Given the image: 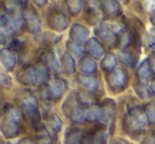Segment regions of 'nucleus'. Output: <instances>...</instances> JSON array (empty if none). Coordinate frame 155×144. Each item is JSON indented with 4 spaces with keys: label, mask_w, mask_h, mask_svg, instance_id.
Masks as SVG:
<instances>
[{
    "label": "nucleus",
    "mask_w": 155,
    "mask_h": 144,
    "mask_svg": "<svg viewBox=\"0 0 155 144\" xmlns=\"http://www.w3.org/2000/svg\"><path fill=\"white\" fill-rule=\"evenodd\" d=\"M37 138H38L39 143L40 144H52L53 143L51 135L49 134V132H48L45 128H42L41 130H39L38 135H37Z\"/></svg>",
    "instance_id": "nucleus-26"
},
{
    "label": "nucleus",
    "mask_w": 155,
    "mask_h": 144,
    "mask_svg": "<svg viewBox=\"0 0 155 144\" xmlns=\"http://www.w3.org/2000/svg\"><path fill=\"white\" fill-rule=\"evenodd\" d=\"M0 132H2V135L5 138H15L19 132L18 122L8 115H5L0 121Z\"/></svg>",
    "instance_id": "nucleus-5"
},
{
    "label": "nucleus",
    "mask_w": 155,
    "mask_h": 144,
    "mask_svg": "<svg viewBox=\"0 0 155 144\" xmlns=\"http://www.w3.org/2000/svg\"><path fill=\"white\" fill-rule=\"evenodd\" d=\"M150 20H151V22L155 26V12H154V13H152L151 17H150Z\"/></svg>",
    "instance_id": "nucleus-40"
},
{
    "label": "nucleus",
    "mask_w": 155,
    "mask_h": 144,
    "mask_svg": "<svg viewBox=\"0 0 155 144\" xmlns=\"http://www.w3.org/2000/svg\"><path fill=\"white\" fill-rule=\"evenodd\" d=\"M150 88H151L152 92H154V93H155V80L152 81L151 85H150Z\"/></svg>",
    "instance_id": "nucleus-38"
},
{
    "label": "nucleus",
    "mask_w": 155,
    "mask_h": 144,
    "mask_svg": "<svg viewBox=\"0 0 155 144\" xmlns=\"http://www.w3.org/2000/svg\"><path fill=\"white\" fill-rule=\"evenodd\" d=\"M146 115H147L148 122L150 124H154L155 125V104H149L145 109Z\"/></svg>",
    "instance_id": "nucleus-28"
},
{
    "label": "nucleus",
    "mask_w": 155,
    "mask_h": 144,
    "mask_svg": "<svg viewBox=\"0 0 155 144\" xmlns=\"http://www.w3.org/2000/svg\"><path fill=\"white\" fill-rule=\"evenodd\" d=\"M116 144H124V143H121V142H118V143H116Z\"/></svg>",
    "instance_id": "nucleus-43"
},
{
    "label": "nucleus",
    "mask_w": 155,
    "mask_h": 144,
    "mask_svg": "<svg viewBox=\"0 0 155 144\" xmlns=\"http://www.w3.org/2000/svg\"><path fill=\"white\" fill-rule=\"evenodd\" d=\"M132 41V35H131L130 32H124L121 34V37H120V43L124 48L128 47L129 45L131 43Z\"/></svg>",
    "instance_id": "nucleus-31"
},
{
    "label": "nucleus",
    "mask_w": 155,
    "mask_h": 144,
    "mask_svg": "<svg viewBox=\"0 0 155 144\" xmlns=\"http://www.w3.org/2000/svg\"><path fill=\"white\" fill-rule=\"evenodd\" d=\"M119 60H120V62L124 65H126L128 67H134L137 62L136 57L132 53H130L128 51H124V50H121L119 52Z\"/></svg>",
    "instance_id": "nucleus-20"
},
{
    "label": "nucleus",
    "mask_w": 155,
    "mask_h": 144,
    "mask_svg": "<svg viewBox=\"0 0 155 144\" xmlns=\"http://www.w3.org/2000/svg\"><path fill=\"white\" fill-rule=\"evenodd\" d=\"M82 138V132L78 128H71L65 135V144H79Z\"/></svg>",
    "instance_id": "nucleus-17"
},
{
    "label": "nucleus",
    "mask_w": 155,
    "mask_h": 144,
    "mask_svg": "<svg viewBox=\"0 0 155 144\" xmlns=\"http://www.w3.org/2000/svg\"><path fill=\"white\" fill-rule=\"evenodd\" d=\"M86 49L95 58H99L104 54V48H102L101 43L95 38H91L87 41Z\"/></svg>",
    "instance_id": "nucleus-14"
},
{
    "label": "nucleus",
    "mask_w": 155,
    "mask_h": 144,
    "mask_svg": "<svg viewBox=\"0 0 155 144\" xmlns=\"http://www.w3.org/2000/svg\"><path fill=\"white\" fill-rule=\"evenodd\" d=\"M149 60V64H150V67H151V70L154 72L155 73V56H151L150 57V60Z\"/></svg>",
    "instance_id": "nucleus-36"
},
{
    "label": "nucleus",
    "mask_w": 155,
    "mask_h": 144,
    "mask_svg": "<svg viewBox=\"0 0 155 144\" xmlns=\"http://www.w3.org/2000/svg\"><path fill=\"white\" fill-rule=\"evenodd\" d=\"M135 89H136V92L138 93L139 97L141 98H147L150 95V91L148 90L147 86H143V85H140L139 84L138 86L135 87Z\"/></svg>",
    "instance_id": "nucleus-32"
},
{
    "label": "nucleus",
    "mask_w": 155,
    "mask_h": 144,
    "mask_svg": "<svg viewBox=\"0 0 155 144\" xmlns=\"http://www.w3.org/2000/svg\"><path fill=\"white\" fill-rule=\"evenodd\" d=\"M45 62H47L48 66L51 69H53L54 71L59 72L61 70V65L59 64L57 57H56V55L53 52H49V53L47 54V56H45Z\"/></svg>",
    "instance_id": "nucleus-22"
},
{
    "label": "nucleus",
    "mask_w": 155,
    "mask_h": 144,
    "mask_svg": "<svg viewBox=\"0 0 155 144\" xmlns=\"http://www.w3.org/2000/svg\"><path fill=\"white\" fill-rule=\"evenodd\" d=\"M48 25L50 26L51 29L55 30V31H63L68 27L67 15L58 9L50 11L49 15H48Z\"/></svg>",
    "instance_id": "nucleus-4"
},
{
    "label": "nucleus",
    "mask_w": 155,
    "mask_h": 144,
    "mask_svg": "<svg viewBox=\"0 0 155 144\" xmlns=\"http://www.w3.org/2000/svg\"><path fill=\"white\" fill-rule=\"evenodd\" d=\"M67 4L70 13L72 15H77L81 11L84 2L80 1V0H71V1H67Z\"/></svg>",
    "instance_id": "nucleus-25"
},
{
    "label": "nucleus",
    "mask_w": 155,
    "mask_h": 144,
    "mask_svg": "<svg viewBox=\"0 0 155 144\" xmlns=\"http://www.w3.org/2000/svg\"><path fill=\"white\" fill-rule=\"evenodd\" d=\"M22 25L23 16L18 11H8L0 14V32L5 37L19 31Z\"/></svg>",
    "instance_id": "nucleus-2"
},
{
    "label": "nucleus",
    "mask_w": 155,
    "mask_h": 144,
    "mask_svg": "<svg viewBox=\"0 0 155 144\" xmlns=\"http://www.w3.org/2000/svg\"><path fill=\"white\" fill-rule=\"evenodd\" d=\"M34 2L36 4H38V5H43V4L47 3V1H45V0H41V1H37V0H36V1H34Z\"/></svg>",
    "instance_id": "nucleus-39"
},
{
    "label": "nucleus",
    "mask_w": 155,
    "mask_h": 144,
    "mask_svg": "<svg viewBox=\"0 0 155 144\" xmlns=\"http://www.w3.org/2000/svg\"><path fill=\"white\" fill-rule=\"evenodd\" d=\"M150 35H152L153 37H155V28H154V29L150 30Z\"/></svg>",
    "instance_id": "nucleus-42"
},
{
    "label": "nucleus",
    "mask_w": 155,
    "mask_h": 144,
    "mask_svg": "<svg viewBox=\"0 0 155 144\" xmlns=\"http://www.w3.org/2000/svg\"><path fill=\"white\" fill-rule=\"evenodd\" d=\"M101 67L107 71H112L116 67V58L113 54H107L101 62Z\"/></svg>",
    "instance_id": "nucleus-23"
},
{
    "label": "nucleus",
    "mask_w": 155,
    "mask_h": 144,
    "mask_svg": "<svg viewBox=\"0 0 155 144\" xmlns=\"http://www.w3.org/2000/svg\"><path fill=\"white\" fill-rule=\"evenodd\" d=\"M0 83L3 84L4 86H10L11 85V78L5 74H0Z\"/></svg>",
    "instance_id": "nucleus-34"
},
{
    "label": "nucleus",
    "mask_w": 155,
    "mask_h": 144,
    "mask_svg": "<svg viewBox=\"0 0 155 144\" xmlns=\"http://www.w3.org/2000/svg\"><path fill=\"white\" fill-rule=\"evenodd\" d=\"M95 33L102 41L109 43V45L114 43L115 41H116V34H114L109 29L106 22H102L101 25L95 30Z\"/></svg>",
    "instance_id": "nucleus-11"
},
{
    "label": "nucleus",
    "mask_w": 155,
    "mask_h": 144,
    "mask_svg": "<svg viewBox=\"0 0 155 144\" xmlns=\"http://www.w3.org/2000/svg\"><path fill=\"white\" fill-rule=\"evenodd\" d=\"M143 8L147 12L154 13L155 12V1H145L143 2Z\"/></svg>",
    "instance_id": "nucleus-33"
},
{
    "label": "nucleus",
    "mask_w": 155,
    "mask_h": 144,
    "mask_svg": "<svg viewBox=\"0 0 155 144\" xmlns=\"http://www.w3.org/2000/svg\"><path fill=\"white\" fill-rule=\"evenodd\" d=\"M17 58L15 53L8 48H2L0 50V64L8 70H11L15 67Z\"/></svg>",
    "instance_id": "nucleus-10"
},
{
    "label": "nucleus",
    "mask_w": 155,
    "mask_h": 144,
    "mask_svg": "<svg viewBox=\"0 0 155 144\" xmlns=\"http://www.w3.org/2000/svg\"><path fill=\"white\" fill-rule=\"evenodd\" d=\"M151 67H150L149 60H145L143 62V64L138 67L137 69V78H138V82L140 83V85L143 86H147L148 82L151 78Z\"/></svg>",
    "instance_id": "nucleus-13"
},
{
    "label": "nucleus",
    "mask_w": 155,
    "mask_h": 144,
    "mask_svg": "<svg viewBox=\"0 0 155 144\" xmlns=\"http://www.w3.org/2000/svg\"><path fill=\"white\" fill-rule=\"evenodd\" d=\"M23 19L25 20L28 26V30L31 33H39L41 30V22L40 18H39L38 14L36 11H34L33 9H25L22 12Z\"/></svg>",
    "instance_id": "nucleus-6"
},
{
    "label": "nucleus",
    "mask_w": 155,
    "mask_h": 144,
    "mask_svg": "<svg viewBox=\"0 0 155 144\" xmlns=\"http://www.w3.org/2000/svg\"><path fill=\"white\" fill-rule=\"evenodd\" d=\"M80 70L86 74H92L96 71V63L91 57H84L80 62Z\"/></svg>",
    "instance_id": "nucleus-19"
},
{
    "label": "nucleus",
    "mask_w": 155,
    "mask_h": 144,
    "mask_svg": "<svg viewBox=\"0 0 155 144\" xmlns=\"http://www.w3.org/2000/svg\"><path fill=\"white\" fill-rule=\"evenodd\" d=\"M67 89V83L62 78H54L50 83L49 89H48V94L50 98L53 99H60L65 92Z\"/></svg>",
    "instance_id": "nucleus-8"
},
{
    "label": "nucleus",
    "mask_w": 155,
    "mask_h": 144,
    "mask_svg": "<svg viewBox=\"0 0 155 144\" xmlns=\"http://www.w3.org/2000/svg\"><path fill=\"white\" fill-rule=\"evenodd\" d=\"M102 8L107 15L111 17H116L121 13V8L117 1H104L102 2Z\"/></svg>",
    "instance_id": "nucleus-15"
},
{
    "label": "nucleus",
    "mask_w": 155,
    "mask_h": 144,
    "mask_svg": "<svg viewBox=\"0 0 155 144\" xmlns=\"http://www.w3.org/2000/svg\"><path fill=\"white\" fill-rule=\"evenodd\" d=\"M67 46L69 48V50L72 52L73 54H75L76 56H80L82 54V48L80 47V45L78 43H75V41H68Z\"/></svg>",
    "instance_id": "nucleus-29"
},
{
    "label": "nucleus",
    "mask_w": 155,
    "mask_h": 144,
    "mask_svg": "<svg viewBox=\"0 0 155 144\" xmlns=\"http://www.w3.org/2000/svg\"><path fill=\"white\" fill-rule=\"evenodd\" d=\"M89 34H90V32H89V30L84 26L79 25V23H75V25L72 26L69 35L70 38L72 39V41L80 43L88 39Z\"/></svg>",
    "instance_id": "nucleus-9"
},
{
    "label": "nucleus",
    "mask_w": 155,
    "mask_h": 144,
    "mask_svg": "<svg viewBox=\"0 0 155 144\" xmlns=\"http://www.w3.org/2000/svg\"><path fill=\"white\" fill-rule=\"evenodd\" d=\"M16 144H36V143H35L34 141H32L31 139L25 138V139H21V140H19Z\"/></svg>",
    "instance_id": "nucleus-35"
},
{
    "label": "nucleus",
    "mask_w": 155,
    "mask_h": 144,
    "mask_svg": "<svg viewBox=\"0 0 155 144\" xmlns=\"http://www.w3.org/2000/svg\"><path fill=\"white\" fill-rule=\"evenodd\" d=\"M23 115L27 118V120L32 124L34 127L40 124V112L37 107V103L34 98H27L22 103Z\"/></svg>",
    "instance_id": "nucleus-3"
},
{
    "label": "nucleus",
    "mask_w": 155,
    "mask_h": 144,
    "mask_svg": "<svg viewBox=\"0 0 155 144\" xmlns=\"http://www.w3.org/2000/svg\"><path fill=\"white\" fill-rule=\"evenodd\" d=\"M6 115H8L10 117H12L13 119H15L17 122L20 121L21 117H22V115H21L20 110H19V109H17L16 107H11V108L8 110Z\"/></svg>",
    "instance_id": "nucleus-30"
},
{
    "label": "nucleus",
    "mask_w": 155,
    "mask_h": 144,
    "mask_svg": "<svg viewBox=\"0 0 155 144\" xmlns=\"http://www.w3.org/2000/svg\"><path fill=\"white\" fill-rule=\"evenodd\" d=\"M4 37H5V36H4L3 34L1 33V32H0V45H1V43H3V40H4Z\"/></svg>",
    "instance_id": "nucleus-41"
},
{
    "label": "nucleus",
    "mask_w": 155,
    "mask_h": 144,
    "mask_svg": "<svg viewBox=\"0 0 155 144\" xmlns=\"http://www.w3.org/2000/svg\"><path fill=\"white\" fill-rule=\"evenodd\" d=\"M102 117V109L98 106H91L86 109V121L97 122L100 121Z\"/></svg>",
    "instance_id": "nucleus-16"
},
{
    "label": "nucleus",
    "mask_w": 155,
    "mask_h": 144,
    "mask_svg": "<svg viewBox=\"0 0 155 144\" xmlns=\"http://www.w3.org/2000/svg\"><path fill=\"white\" fill-rule=\"evenodd\" d=\"M49 126L54 132H59L62 127V121L58 115H53L49 119Z\"/></svg>",
    "instance_id": "nucleus-24"
},
{
    "label": "nucleus",
    "mask_w": 155,
    "mask_h": 144,
    "mask_svg": "<svg viewBox=\"0 0 155 144\" xmlns=\"http://www.w3.org/2000/svg\"><path fill=\"white\" fill-rule=\"evenodd\" d=\"M147 115L138 106L129 108L128 115L124 119V127L128 134H141L147 125Z\"/></svg>",
    "instance_id": "nucleus-1"
},
{
    "label": "nucleus",
    "mask_w": 155,
    "mask_h": 144,
    "mask_svg": "<svg viewBox=\"0 0 155 144\" xmlns=\"http://www.w3.org/2000/svg\"><path fill=\"white\" fill-rule=\"evenodd\" d=\"M0 144H2V141H1V139H0Z\"/></svg>",
    "instance_id": "nucleus-44"
},
{
    "label": "nucleus",
    "mask_w": 155,
    "mask_h": 144,
    "mask_svg": "<svg viewBox=\"0 0 155 144\" xmlns=\"http://www.w3.org/2000/svg\"><path fill=\"white\" fill-rule=\"evenodd\" d=\"M79 82L81 85H84L87 89H90V90H95L98 86L97 80L93 76H89V75H80L79 77Z\"/></svg>",
    "instance_id": "nucleus-21"
},
{
    "label": "nucleus",
    "mask_w": 155,
    "mask_h": 144,
    "mask_svg": "<svg viewBox=\"0 0 155 144\" xmlns=\"http://www.w3.org/2000/svg\"><path fill=\"white\" fill-rule=\"evenodd\" d=\"M145 144H155V138L154 137H148V138L146 139Z\"/></svg>",
    "instance_id": "nucleus-37"
},
{
    "label": "nucleus",
    "mask_w": 155,
    "mask_h": 144,
    "mask_svg": "<svg viewBox=\"0 0 155 144\" xmlns=\"http://www.w3.org/2000/svg\"><path fill=\"white\" fill-rule=\"evenodd\" d=\"M110 84L116 89H123L127 85V74L123 69H116L110 75Z\"/></svg>",
    "instance_id": "nucleus-12"
},
{
    "label": "nucleus",
    "mask_w": 155,
    "mask_h": 144,
    "mask_svg": "<svg viewBox=\"0 0 155 144\" xmlns=\"http://www.w3.org/2000/svg\"><path fill=\"white\" fill-rule=\"evenodd\" d=\"M61 67L63 71L67 72L68 74H72L75 71V60L73 56L69 53H65L61 58Z\"/></svg>",
    "instance_id": "nucleus-18"
},
{
    "label": "nucleus",
    "mask_w": 155,
    "mask_h": 144,
    "mask_svg": "<svg viewBox=\"0 0 155 144\" xmlns=\"http://www.w3.org/2000/svg\"><path fill=\"white\" fill-rule=\"evenodd\" d=\"M17 80L19 83L27 86H32L37 83V67L25 66L17 74Z\"/></svg>",
    "instance_id": "nucleus-7"
},
{
    "label": "nucleus",
    "mask_w": 155,
    "mask_h": 144,
    "mask_svg": "<svg viewBox=\"0 0 155 144\" xmlns=\"http://www.w3.org/2000/svg\"><path fill=\"white\" fill-rule=\"evenodd\" d=\"M48 80V69L43 65L37 67V83L43 84Z\"/></svg>",
    "instance_id": "nucleus-27"
}]
</instances>
